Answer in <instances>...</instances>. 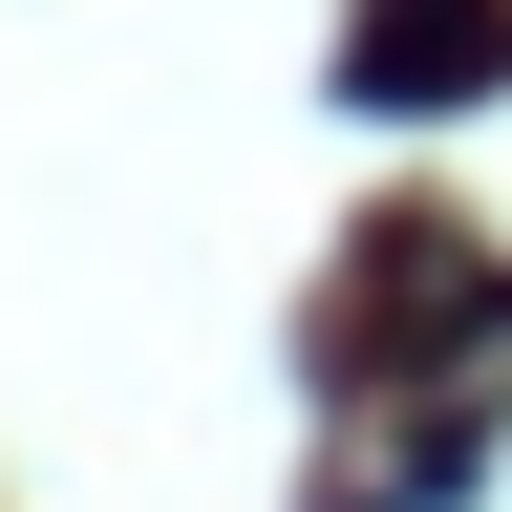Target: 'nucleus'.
<instances>
[{
    "label": "nucleus",
    "instance_id": "1",
    "mask_svg": "<svg viewBox=\"0 0 512 512\" xmlns=\"http://www.w3.org/2000/svg\"><path fill=\"white\" fill-rule=\"evenodd\" d=\"M512 86V0H363L342 22V107H491Z\"/></svg>",
    "mask_w": 512,
    "mask_h": 512
}]
</instances>
